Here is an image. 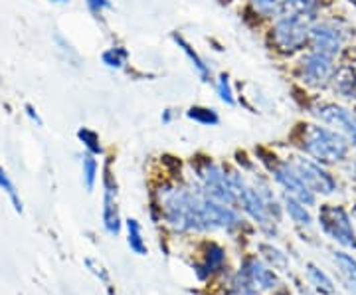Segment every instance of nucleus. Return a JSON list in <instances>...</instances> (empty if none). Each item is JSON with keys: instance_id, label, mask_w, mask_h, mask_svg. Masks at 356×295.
Returning a JSON list of instances; mask_svg holds the SVG:
<instances>
[{"instance_id": "obj_1", "label": "nucleus", "mask_w": 356, "mask_h": 295, "mask_svg": "<svg viewBox=\"0 0 356 295\" xmlns=\"http://www.w3.org/2000/svg\"><path fill=\"white\" fill-rule=\"evenodd\" d=\"M200 200H202L200 191L192 193L182 186H165L159 193V205H161L163 218L177 230H204Z\"/></svg>"}, {"instance_id": "obj_2", "label": "nucleus", "mask_w": 356, "mask_h": 295, "mask_svg": "<svg viewBox=\"0 0 356 295\" xmlns=\"http://www.w3.org/2000/svg\"><path fill=\"white\" fill-rule=\"evenodd\" d=\"M299 145L309 159L317 161L325 167L343 163L350 151V145L341 133H337L334 129L327 127L318 121L301 125Z\"/></svg>"}, {"instance_id": "obj_3", "label": "nucleus", "mask_w": 356, "mask_h": 295, "mask_svg": "<svg viewBox=\"0 0 356 295\" xmlns=\"http://www.w3.org/2000/svg\"><path fill=\"white\" fill-rule=\"evenodd\" d=\"M311 24L313 22L295 16H275L273 24L269 28V42L273 50L285 58L301 54L305 48H309Z\"/></svg>"}, {"instance_id": "obj_4", "label": "nucleus", "mask_w": 356, "mask_h": 295, "mask_svg": "<svg viewBox=\"0 0 356 295\" xmlns=\"http://www.w3.org/2000/svg\"><path fill=\"white\" fill-rule=\"evenodd\" d=\"M334 70H337V58L321 54V51L307 50L305 54H301V58L297 62L295 76L303 86L318 91L331 88Z\"/></svg>"}, {"instance_id": "obj_5", "label": "nucleus", "mask_w": 356, "mask_h": 295, "mask_svg": "<svg viewBox=\"0 0 356 295\" xmlns=\"http://www.w3.org/2000/svg\"><path fill=\"white\" fill-rule=\"evenodd\" d=\"M309 111L318 123L334 129L350 147H356V109L337 102H317L309 107Z\"/></svg>"}, {"instance_id": "obj_6", "label": "nucleus", "mask_w": 356, "mask_h": 295, "mask_svg": "<svg viewBox=\"0 0 356 295\" xmlns=\"http://www.w3.org/2000/svg\"><path fill=\"white\" fill-rule=\"evenodd\" d=\"M318 224L331 240L339 242L344 248L356 250V230L353 216L343 206L323 205L318 208Z\"/></svg>"}, {"instance_id": "obj_7", "label": "nucleus", "mask_w": 356, "mask_h": 295, "mask_svg": "<svg viewBox=\"0 0 356 295\" xmlns=\"http://www.w3.org/2000/svg\"><path fill=\"white\" fill-rule=\"evenodd\" d=\"M196 175L202 184L200 193L204 196L214 198L222 205L232 206L238 202V196H236V191L229 180V173H226L220 165L212 163V161H202L200 165H196Z\"/></svg>"}, {"instance_id": "obj_8", "label": "nucleus", "mask_w": 356, "mask_h": 295, "mask_svg": "<svg viewBox=\"0 0 356 295\" xmlns=\"http://www.w3.org/2000/svg\"><path fill=\"white\" fill-rule=\"evenodd\" d=\"M346 46V30L341 22L331 18H318L309 30V50L321 51L327 56H341Z\"/></svg>"}, {"instance_id": "obj_9", "label": "nucleus", "mask_w": 356, "mask_h": 295, "mask_svg": "<svg viewBox=\"0 0 356 295\" xmlns=\"http://www.w3.org/2000/svg\"><path fill=\"white\" fill-rule=\"evenodd\" d=\"M295 170L299 173V177L303 179L309 191L315 194H323V196H331L337 193V179L331 173L313 159H307L305 154H295L289 159Z\"/></svg>"}, {"instance_id": "obj_10", "label": "nucleus", "mask_w": 356, "mask_h": 295, "mask_svg": "<svg viewBox=\"0 0 356 295\" xmlns=\"http://www.w3.org/2000/svg\"><path fill=\"white\" fill-rule=\"evenodd\" d=\"M271 175H273L275 182L285 191V194H289L293 198L301 200L305 206H313L317 202V196L309 191V186L299 177V173L295 170L291 161H273Z\"/></svg>"}, {"instance_id": "obj_11", "label": "nucleus", "mask_w": 356, "mask_h": 295, "mask_svg": "<svg viewBox=\"0 0 356 295\" xmlns=\"http://www.w3.org/2000/svg\"><path fill=\"white\" fill-rule=\"evenodd\" d=\"M200 210H202L204 230H218V228H236L240 226V216L229 205H222L214 198H208L202 194L200 200Z\"/></svg>"}, {"instance_id": "obj_12", "label": "nucleus", "mask_w": 356, "mask_h": 295, "mask_svg": "<svg viewBox=\"0 0 356 295\" xmlns=\"http://www.w3.org/2000/svg\"><path fill=\"white\" fill-rule=\"evenodd\" d=\"M103 226L111 236H117L121 232V218H119V208H117V184L109 167H105L103 177Z\"/></svg>"}, {"instance_id": "obj_13", "label": "nucleus", "mask_w": 356, "mask_h": 295, "mask_svg": "<svg viewBox=\"0 0 356 295\" xmlns=\"http://www.w3.org/2000/svg\"><path fill=\"white\" fill-rule=\"evenodd\" d=\"M240 276H243V283H245L243 289H250V292L273 289L277 285V276L259 260H248Z\"/></svg>"}, {"instance_id": "obj_14", "label": "nucleus", "mask_w": 356, "mask_h": 295, "mask_svg": "<svg viewBox=\"0 0 356 295\" xmlns=\"http://www.w3.org/2000/svg\"><path fill=\"white\" fill-rule=\"evenodd\" d=\"M331 90L344 102L356 103V64H337L331 79Z\"/></svg>"}, {"instance_id": "obj_15", "label": "nucleus", "mask_w": 356, "mask_h": 295, "mask_svg": "<svg viewBox=\"0 0 356 295\" xmlns=\"http://www.w3.org/2000/svg\"><path fill=\"white\" fill-rule=\"evenodd\" d=\"M275 16H295L315 22L321 18V0H281Z\"/></svg>"}, {"instance_id": "obj_16", "label": "nucleus", "mask_w": 356, "mask_h": 295, "mask_svg": "<svg viewBox=\"0 0 356 295\" xmlns=\"http://www.w3.org/2000/svg\"><path fill=\"white\" fill-rule=\"evenodd\" d=\"M172 40H175V44H177L178 48L182 50V54L188 58V62H191V65L194 67V72L198 74V77H200L202 81H212V70H210V64H206V60H204L202 56L194 50L191 44L182 38V36L175 34Z\"/></svg>"}, {"instance_id": "obj_17", "label": "nucleus", "mask_w": 356, "mask_h": 295, "mask_svg": "<svg viewBox=\"0 0 356 295\" xmlns=\"http://www.w3.org/2000/svg\"><path fill=\"white\" fill-rule=\"evenodd\" d=\"M283 206H285V212L289 214V218L299 224V226H311L313 224V214L309 212V206H305L301 200L293 198L289 194H285L283 198Z\"/></svg>"}, {"instance_id": "obj_18", "label": "nucleus", "mask_w": 356, "mask_h": 295, "mask_svg": "<svg viewBox=\"0 0 356 295\" xmlns=\"http://www.w3.org/2000/svg\"><path fill=\"white\" fill-rule=\"evenodd\" d=\"M334 264H337V270L341 273V278L344 280V283L350 287V289H356V260L350 254H344V252H334Z\"/></svg>"}, {"instance_id": "obj_19", "label": "nucleus", "mask_w": 356, "mask_h": 295, "mask_svg": "<svg viewBox=\"0 0 356 295\" xmlns=\"http://www.w3.org/2000/svg\"><path fill=\"white\" fill-rule=\"evenodd\" d=\"M224 260H226L224 250L216 244L210 246V248H208V254H206V262H204L202 266H198V270H196L198 278H200V280H206L210 273H214L218 268H222Z\"/></svg>"}, {"instance_id": "obj_20", "label": "nucleus", "mask_w": 356, "mask_h": 295, "mask_svg": "<svg viewBox=\"0 0 356 295\" xmlns=\"http://www.w3.org/2000/svg\"><path fill=\"white\" fill-rule=\"evenodd\" d=\"M97 173H99V165H97V159L95 154L86 153L81 159V179H83V186L86 191L91 193L95 189V182H97Z\"/></svg>"}, {"instance_id": "obj_21", "label": "nucleus", "mask_w": 356, "mask_h": 295, "mask_svg": "<svg viewBox=\"0 0 356 295\" xmlns=\"http://www.w3.org/2000/svg\"><path fill=\"white\" fill-rule=\"evenodd\" d=\"M307 278H309V282L315 285V289H317L318 294L323 295H332L334 294V283L332 280L325 273V271H321L317 266H313V264H309L307 266Z\"/></svg>"}, {"instance_id": "obj_22", "label": "nucleus", "mask_w": 356, "mask_h": 295, "mask_svg": "<svg viewBox=\"0 0 356 295\" xmlns=\"http://www.w3.org/2000/svg\"><path fill=\"white\" fill-rule=\"evenodd\" d=\"M186 117L192 119L194 123L198 125H204V127H214L220 123V117H218L216 109L212 107H202V105H194L186 111Z\"/></svg>"}, {"instance_id": "obj_23", "label": "nucleus", "mask_w": 356, "mask_h": 295, "mask_svg": "<svg viewBox=\"0 0 356 295\" xmlns=\"http://www.w3.org/2000/svg\"><path fill=\"white\" fill-rule=\"evenodd\" d=\"M129 51L123 46H113V48H107L102 54V62L105 67L109 70H123L127 65Z\"/></svg>"}, {"instance_id": "obj_24", "label": "nucleus", "mask_w": 356, "mask_h": 295, "mask_svg": "<svg viewBox=\"0 0 356 295\" xmlns=\"http://www.w3.org/2000/svg\"><path fill=\"white\" fill-rule=\"evenodd\" d=\"M127 242L129 248L139 254V256H145L147 254V246H145V240H143V234H140V224L139 220L129 218L127 220Z\"/></svg>"}, {"instance_id": "obj_25", "label": "nucleus", "mask_w": 356, "mask_h": 295, "mask_svg": "<svg viewBox=\"0 0 356 295\" xmlns=\"http://www.w3.org/2000/svg\"><path fill=\"white\" fill-rule=\"evenodd\" d=\"M77 139L83 143V147L88 149V153L91 154H102L103 147L102 141H99V135L95 131H91L88 127H81L77 131Z\"/></svg>"}, {"instance_id": "obj_26", "label": "nucleus", "mask_w": 356, "mask_h": 295, "mask_svg": "<svg viewBox=\"0 0 356 295\" xmlns=\"http://www.w3.org/2000/svg\"><path fill=\"white\" fill-rule=\"evenodd\" d=\"M216 91L220 102L226 103V105H236V95H234V88L229 83L228 74H220L216 79Z\"/></svg>"}, {"instance_id": "obj_27", "label": "nucleus", "mask_w": 356, "mask_h": 295, "mask_svg": "<svg viewBox=\"0 0 356 295\" xmlns=\"http://www.w3.org/2000/svg\"><path fill=\"white\" fill-rule=\"evenodd\" d=\"M0 189L10 196L14 210H16V212H22V200H20V196H18V191H16L14 182L10 180V177L6 175V170L2 167H0Z\"/></svg>"}, {"instance_id": "obj_28", "label": "nucleus", "mask_w": 356, "mask_h": 295, "mask_svg": "<svg viewBox=\"0 0 356 295\" xmlns=\"http://www.w3.org/2000/svg\"><path fill=\"white\" fill-rule=\"evenodd\" d=\"M281 0H250L252 8L261 16H275Z\"/></svg>"}, {"instance_id": "obj_29", "label": "nucleus", "mask_w": 356, "mask_h": 295, "mask_svg": "<svg viewBox=\"0 0 356 295\" xmlns=\"http://www.w3.org/2000/svg\"><path fill=\"white\" fill-rule=\"evenodd\" d=\"M86 4L89 6V10L95 14H102L111 8V0H86Z\"/></svg>"}, {"instance_id": "obj_30", "label": "nucleus", "mask_w": 356, "mask_h": 295, "mask_svg": "<svg viewBox=\"0 0 356 295\" xmlns=\"http://www.w3.org/2000/svg\"><path fill=\"white\" fill-rule=\"evenodd\" d=\"M26 113H28V117H30V119H32V121H34L38 127H42V119H40L38 113L34 111V107H32V105H26Z\"/></svg>"}, {"instance_id": "obj_31", "label": "nucleus", "mask_w": 356, "mask_h": 295, "mask_svg": "<svg viewBox=\"0 0 356 295\" xmlns=\"http://www.w3.org/2000/svg\"><path fill=\"white\" fill-rule=\"evenodd\" d=\"M175 115H177V111H175V109H165L161 119H163V123H170V121L175 119Z\"/></svg>"}, {"instance_id": "obj_32", "label": "nucleus", "mask_w": 356, "mask_h": 295, "mask_svg": "<svg viewBox=\"0 0 356 295\" xmlns=\"http://www.w3.org/2000/svg\"><path fill=\"white\" fill-rule=\"evenodd\" d=\"M236 295H257L255 292H250V289H242V292H238Z\"/></svg>"}, {"instance_id": "obj_33", "label": "nucleus", "mask_w": 356, "mask_h": 295, "mask_svg": "<svg viewBox=\"0 0 356 295\" xmlns=\"http://www.w3.org/2000/svg\"><path fill=\"white\" fill-rule=\"evenodd\" d=\"M346 2H348V4H350L353 8H356V0H346Z\"/></svg>"}, {"instance_id": "obj_34", "label": "nucleus", "mask_w": 356, "mask_h": 295, "mask_svg": "<svg viewBox=\"0 0 356 295\" xmlns=\"http://www.w3.org/2000/svg\"><path fill=\"white\" fill-rule=\"evenodd\" d=\"M350 216H353V220L356 222V205H355V208H353V214H350Z\"/></svg>"}, {"instance_id": "obj_35", "label": "nucleus", "mask_w": 356, "mask_h": 295, "mask_svg": "<svg viewBox=\"0 0 356 295\" xmlns=\"http://www.w3.org/2000/svg\"><path fill=\"white\" fill-rule=\"evenodd\" d=\"M51 2H60V4H65V2H70V0H51Z\"/></svg>"}]
</instances>
